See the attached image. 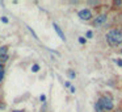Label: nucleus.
Listing matches in <instances>:
<instances>
[{"label": "nucleus", "instance_id": "obj_1", "mask_svg": "<svg viewBox=\"0 0 122 112\" xmlns=\"http://www.w3.org/2000/svg\"><path fill=\"white\" fill-rule=\"evenodd\" d=\"M106 41L112 46H117L119 44H122V32L118 29H112L106 34Z\"/></svg>", "mask_w": 122, "mask_h": 112}, {"label": "nucleus", "instance_id": "obj_2", "mask_svg": "<svg viewBox=\"0 0 122 112\" xmlns=\"http://www.w3.org/2000/svg\"><path fill=\"white\" fill-rule=\"evenodd\" d=\"M98 104L102 107V109H106V111H112L113 107H114L113 100H112L110 98H108V96H101V98L98 99Z\"/></svg>", "mask_w": 122, "mask_h": 112}, {"label": "nucleus", "instance_id": "obj_3", "mask_svg": "<svg viewBox=\"0 0 122 112\" xmlns=\"http://www.w3.org/2000/svg\"><path fill=\"white\" fill-rule=\"evenodd\" d=\"M79 17L81 20H91V17H92V11L91 9H81V11H79Z\"/></svg>", "mask_w": 122, "mask_h": 112}, {"label": "nucleus", "instance_id": "obj_4", "mask_svg": "<svg viewBox=\"0 0 122 112\" xmlns=\"http://www.w3.org/2000/svg\"><path fill=\"white\" fill-rule=\"evenodd\" d=\"M8 59V49L7 46H1L0 48V62H7Z\"/></svg>", "mask_w": 122, "mask_h": 112}, {"label": "nucleus", "instance_id": "obj_5", "mask_svg": "<svg viewBox=\"0 0 122 112\" xmlns=\"http://www.w3.org/2000/svg\"><path fill=\"white\" fill-rule=\"evenodd\" d=\"M105 21H106V15L102 13V15H98V16L96 17V20H95V22H93V24L98 27V25H102Z\"/></svg>", "mask_w": 122, "mask_h": 112}, {"label": "nucleus", "instance_id": "obj_6", "mask_svg": "<svg viewBox=\"0 0 122 112\" xmlns=\"http://www.w3.org/2000/svg\"><path fill=\"white\" fill-rule=\"evenodd\" d=\"M54 29H55V32L58 33V36L61 37V40H62V41H66V36L63 34V32H62V29L58 27V24H54Z\"/></svg>", "mask_w": 122, "mask_h": 112}, {"label": "nucleus", "instance_id": "obj_7", "mask_svg": "<svg viewBox=\"0 0 122 112\" xmlns=\"http://www.w3.org/2000/svg\"><path fill=\"white\" fill-rule=\"evenodd\" d=\"M3 78H4V67L0 63V80H3Z\"/></svg>", "mask_w": 122, "mask_h": 112}, {"label": "nucleus", "instance_id": "obj_8", "mask_svg": "<svg viewBox=\"0 0 122 112\" xmlns=\"http://www.w3.org/2000/svg\"><path fill=\"white\" fill-rule=\"evenodd\" d=\"M67 74H68V77L71 78V79H74V78L76 77V75H75V71H72V70H68V73H67Z\"/></svg>", "mask_w": 122, "mask_h": 112}, {"label": "nucleus", "instance_id": "obj_9", "mask_svg": "<svg viewBox=\"0 0 122 112\" xmlns=\"http://www.w3.org/2000/svg\"><path fill=\"white\" fill-rule=\"evenodd\" d=\"M95 108H96V112H102V107H101L98 103L95 106Z\"/></svg>", "mask_w": 122, "mask_h": 112}, {"label": "nucleus", "instance_id": "obj_10", "mask_svg": "<svg viewBox=\"0 0 122 112\" xmlns=\"http://www.w3.org/2000/svg\"><path fill=\"white\" fill-rule=\"evenodd\" d=\"M38 70H40V66H38V65H33V67H32V71H33V73H37Z\"/></svg>", "mask_w": 122, "mask_h": 112}, {"label": "nucleus", "instance_id": "obj_11", "mask_svg": "<svg viewBox=\"0 0 122 112\" xmlns=\"http://www.w3.org/2000/svg\"><path fill=\"white\" fill-rule=\"evenodd\" d=\"M87 37H88V38H92V37H93V33L91 32V30H89V32H87Z\"/></svg>", "mask_w": 122, "mask_h": 112}, {"label": "nucleus", "instance_id": "obj_12", "mask_svg": "<svg viewBox=\"0 0 122 112\" xmlns=\"http://www.w3.org/2000/svg\"><path fill=\"white\" fill-rule=\"evenodd\" d=\"M116 63L118 65V66H122V59H116Z\"/></svg>", "mask_w": 122, "mask_h": 112}, {"label": "nucleus", "instance_id": "obj_13", "mask_svg": "<svg viewBox=\"0 0 122 112\" xmlns=\"http://www.w3.org/2000/svg\"><path fill=\"white\" fill-rule=\"evenodd\" d=\"M79 42H80V44H85V38L80 37V38H79Z\"/></svg>", "mask_w": 122, "mask_h": 112}, {"label": "nucleus", "instance_id": "obj_14", "mask_svg": "<svg viewBox=\"0 0 122 112\" xmlns=\"http://www.w3.org/2000/svg\"><path fill=\"white\" fill-rule=\"evenodd\" d=\"M1 21H3V22H8V19H7V17H3V19H1Z\"/></svg>", "mask_w": 122, "mask_h": 112}, {"label": "nucleus", "instance_id": "obj_15", "mask_svg": "<svg viewBox=\"0 0 122 112\" xmlns=\"http://www.w3.org/2000/svg\"><path fill=\"white\" fill-rule=\"evenodd\" d=\"M66 87H71V83H70V82H66Z\"/></svg>", "mask_w": 122, "mask_h": 112}, {"label": "nucleus", "instance_id": "obj_16", "mask_svg": "<svg viewBox=\"0 0 122 112\" xmlns=\"http://www.w3.org/2000/svg\"><path fill=\"white\" fill-rule=\"evenodd\" d=\"M15 112H25V111H22V109H21V111H15Z\"/></svg>", "mask_w": 122, "mask_h": 112}, {"label": "nucleus", "instance_id": "obj_17", "mask_svg": "<svg viewBox=\"0 0 122 112\" xmlns=\"http://www.w3.org/2000/svg\"><path fill=\"white\" fill-rule=\"evenodd\" d=\"M121 53H122V50H121Z\"/></svg>", "mask_w": 122, "mask_h": 112}]
</instances>
